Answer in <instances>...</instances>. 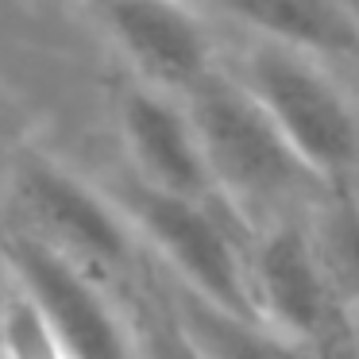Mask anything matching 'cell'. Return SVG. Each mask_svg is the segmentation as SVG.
<instances>
[{
    "instance_id": "cell-1",
    "label": "cell",
    "mask_w": 359,
    "mask_h": 359,
    "mask_svg": "<svg viewBox=\"0 0 359 359\" xmlns=\"http://www.w3.org/2000/svg\"><path fill=\"white\" fill-rule=\"evenodd\" d=\"M182 104L201 143L212 197L248 236L278 220L309 217L320 197L336 189L305 166V158L224 66L182 97Z\"/></svg>"
},
{
    "instance_id": "cell-2",
    "label": "cell",
    "mask_w": 359,
    "mask_h": 359,
    "mask_svg": "<svg viewBox=\"0 0 359 359\" xmlns=\"http://www.w3.org/2000/svg\"><path fill=\"white\" fill-rule=\"evenodd\" d=\"M217 24L224 35L220 66L248 89L320 182L348 186L359 170V86L282 43L232 27L220 16Z\"/></svg>"
},
{
    "instance_id": "cell-3",
    "label": "cell",
    "mask_w": 359,
    "mask_h": 359,
    "mask_svg": "<svg viewBox=\"0 0 359 359\" xmlns=\"http://www.w3.org/2000/svg\"><path fill=\"white\" fill-rule=\"evenodd\" d=\"M109 197L132 224L143 259L155 274L197 297H209L236 313H251L248 232L220 205L158 194L124 170L109 186Z\"/></svg>"
},
{
    "instance_id": "cell-4",
    "label": "cell",
    "mask_w": 359,
    "mask_h": 359,
    "mask_svg": "<svg viewBox=\"0 0 359 359\" xmlns=\"http://www.w3.org/2000/svg\"><path fill=\"white\" fill-rule=\"evenodd\" d=\"M0 255L70 359H135L132 305L116 302L93 271L35 236H4Z\"/></svg>"
},
{
    "instance_id": "cell-5",
    "label": "cell",
    "mask_w": 359,
    "mask_h": 359,
    "mask_svg": "<svg viewBox=\"0 0 359 359\" xmlns=\"http://www.w3.org/2000/svg\"><path fill=\"white\" fill-rule=\"evenodd\" d=\"M16 194L35 220V240L50 243L93 274L147 271L143 248L109 189L89 186L50 158H27L20 166Z\"/></svg>"
},
{
    "instance_id": "cell-6",
    "label": "cell",
    "mask_w": 359,
    "mask_h": 359,
    "mask_svg": "<svg viewBox=\"0 0 359 359\" xmlns=\"http://www.w3.org/2000/svg\"><path fill=\"white\" fill-rule=\"evenodd\" d=\"M93 20L143 89L182 101L220 66L224 35L209 4H101Z\"/></svg>"
},
{
    "instance_id": "cell-7",
    "label": "cell",
    "mask_w": 359,
    "mask_h": 359,
    "mask_svg": "<svg viewBox=\"0 0 359 359\" xmlns=\"http://www.w3.org/2000/svg\"><path fill=\"white\" fill-rule=\"evenodd\" d=\"M248 302L259 320L309 348L351 325L332 297L305 217L278 220L248 236Z\"/></svg>"
},
{
    "instance_id": "cell-8",
    "label": "cell",
    "mask_w": 359,
    "mask_h": 359,
    "mask_svg": "<svg viewBox=\"0 0 359 359\" xmlns=\"http://www.w3.org/2000/svg\"><path fill=\"white\" fill-rule=\"evenodd\" d=\"M116 132L124 151V174L158 194L217 205L201 143L178 97L155 93L132 81L116 104Z\"/></svg>"
},
{
    "instance_id": "cell-9",
    "label": "cell",
    "mask_w": 359,
    "mask_h": 359,
    "mask_svg": "<svg viewBox=\"0 0 359 359\" xmlns=\"http://www.w3.org/2000/svg\"><path fill=\"white\" fill-rule=\"evenodd\" d=\"M220 20L309 55L359 86V8L332 0H220Z\"/></svg>"
},
{
    "instance_id": "cell-10",
    "label": "cell",
    "mask_w": 359,
    "mask_h": 359,
    "mask_svg": "<svg viewBox=\"0 0 359 359\" xmlns=\"http://www.w3.org/2000/svg\"><path fill=\"white\" fill-rule=\"evenodd\" d=\"M151 278H155L170 317L178 320V328L186 332V340L197 348L201 359H313L309 344L278 332L251 313H236L228 305L209 302V297H197L155 271H151Z\"/></svg>"
},
{
    "instance_id": "cell-11",
    "label": "cell",
    "mask_w": 359,
    "mask_h": 359,
    "mask_svg": "<svg viewBox=\"0 0 359 359\" xmlns=\"http://www.w3.org/2000/svg\"><path fill=\"white\" fill-rule=\"evenodd\" d=\"M309 240L325 266L336 305L359 328V201L348 186H336L320 197V205L305 217Z\"/></svg>"
},
{
    "instance_id": "cell-12",
    "label": "cell",
    "mask_w": 359,
    "mask_h": 359,
    "mask_svg": "<svg viewBox=\"0 0 359 359\" xmlns=\"http://www.w3.org/2000/svg\"><path fill=\"white\" fill-rule=\"evenodd\" d=\"M128 305H132L135 325V359H201L197 348L186 340V332L178 328V320L170 317L151 271H143V278L132 286Z\"/></svg>"
},
{
    "instance_id": "cell-13",
    "label": "cell",
    "mask_w": 359,
    "mask_h": 359,
    "mask_svg": "<svg viewBox=\"0 0 359 359\" xmlns=\"http://www.w3.org/2000/svg\"><path fill=\"white\" fill-rule=\"evenodd\" d=\"M0 355L4 359H70L47 320L20 290H12L0 305Z\"/></svg>"
},
{
    "instance_id": "cell-14",
    "label": "cell",
    "mask_w": 359,
    "mask_h": 359,
    "mask_svg": "<svg viewBox=\"0 0 359 359\" xmlns=\"http://www.w3.org/2000/svg\"><path fill=\"white\" fill-rule=\"evenodd\" d=\"M313 359H359V328L344 325L313 348Z\"/></svg>"
},
{
    "instance_id": "cell-15",
    "label": "cell",
    "mask_w": 359,
    "mask_h": 359,
    "mask_svg": "<svg viewBox=\"0 0 359 359\" xmlns=\"http://www.w3.org/2000/svg\"><path fill=\"white\" fill-rule=\"evenodd\" d=\"M4 236L8 232H4V182H0V240H4Z\"/></svg>"
},
{
    "instance_id": "cell-16",
    "label": "cell",
    "mask_w": 359,
    "mask_h": 359,
    "mask_svg": "<svg viewBox=\"0 0 359 359\" xmlns=\"http://www.w3.org/2000/svg\"><path fill=\"white\" fill-rule=\"evenodd\" d=\"M348 189H351V197H355V201H359V170H355V174H351V178H348Z\"/></svg>"
},
{
    "instance_id": "cell-17",
    "label": "cell",
    "mask_w": 359,
    "mask_h": 359,
    "mask_svg": "<svg viewBox=\"0 0 359 359\" xmlns=\"http://www.w3.org/2000/svg\"><path fill=\"white\" fill-rule=\"evenodd\" d=\"M0 305H4V302H0ZM0 359H4V355H0Z\"/></svg>"
},
{
    "instance_id": "cell-18",
    "label": "cell",
    "mask_w": 359,
    "mask_h": 359,
    "mask_svg": "<svg viewBox=\"0 0 359 359\" xmlns=\"http://www.w3.org/2000/svg\"><path fill=\"white\" fill-rule=\"evenodd\" d=\"M355 8H359V4H355Z\"/></svg>"
}]
</instances>
